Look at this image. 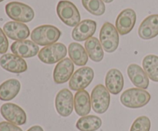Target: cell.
<instances>
[{"instance_id": "4fadbf2b", "label": "cell", "mask_w": 158, "mask_h": 131, "mask_svg": "<svg viewBox=\"0 0 158 131\" xmlns=\"http://www.w3.org/2000/svg\"><path fill=\"white\" fill-rule=\"evenodd\" d=\"M3 32L6 36L15 41L26 40L30 35V31L26 25L15 21L6 22L3 25Z\"/></svg>"}, {"instance_id": "ac0fdd59", "label": "cell", "mask_w": 158, "mask_h": 131, "mask_svg": "<svg viewBox=\"0 0 158 131\" xmlns=\"http://www.w3.org/2000/svg\"><path fill=\"white\" fill-rule=\"evenodd\" d=\"M123 77L118 69L113 68L108 71L105 78V86L112 94H118L123 88Z\"/></svg>"}, {"instance_id": "9c48e42d", "label": "cell", "mask_w": 158, "mask_h": 131, "mask_svg": "<svg viewBox=\"0 0 158 131\" xmlns=\"http://www.w3.org/2000/svg\"><path fill=\"white\" fill-rule=\"evenodd\" d=\"M2 116L8 122L17 126L23 125L26 123V112L19 106L12 103H6L0 107Z\"/></svg>"}, {"instance_id": "30bf717a", "label": "cell", "mask_w": 158, "mask_h": 131, "mask_svg": "<svg viewBox=\"0 0 158 131\" xmlns=\"http://www.w3.org/2000/svg\"><path fill=\"white\" fill-rule=\"evenodd\" d=\"M74 99L72 92L64 88L58 92L55 99V107L60 116L69 117L73 110Z\"/></svg>"}, {"instance_id": "7402d4cb", "label": "cell", "mask_w": 158, "mask_h": 131, "mask_svg": "<svg viewBox=\"0 0 158 131\" xmlns=\"http://www.w3.org/2000/svg\"><path fill=\"white\" fill-rule=\"evenodd\" d=\"M85 49L93 61L100 62L103 59L104 52L100 41L95 37H91L85 42Z\"/></svg>"}, {"instance_id": "603a6c76", "label": "cell", "mask_w": 158, "mask_h": 131, "mask_svg": "<svg viewBox=\"0 0 158 131\" xmlns=\"http://www.w3.org/2000/svg\"><path fill=\"white\" fill-rule=\"evenodd\" d=\"M68 54L73 62L77 66H84L88 62L86 49L79 43H70L68 47Z\"/></svg>"}, {"instance_id": "9a60e30c", "label": "cell", "mask_w": 158, "mask_h": 131, "mask_svg": "<svg viewBox=\"0 0 158 131\" xmlns=\"http://www.w3.org/2000/svg\"><path fill=\"white\" fill-rule=\"evenodd\" d=\"M97 29V22L94 20L85 19L80 21L73 29L72 38L75 41H83L94 35Z\"/></svg>"}, {"instance_id": "277c9868", "label": "cell", "mask_w": 158, "mask_h": 131, "mask_svg": "<svg viewBox=\"0 0 158 131\" xmlns=\"http://www.w3.org/2000/svg\"><path fill=\"white\" fill-rule=\"evenodd\" d=\"M59 18L66 25L76 27L80 22V14L77 6L67 0H61L56 6Z\"/></svg>"}, {"instance_id": "83f0119b", "label": "cell", "mask_w": 158, "mask_h": 131, "mask_svg": "<svg viewBox=\"0 0 158 131\" xmlns=\"http://www.w3.org/2000/svg\"><path fill=\"white\" fill-rule=\"evenodd\" d=\"M9 48V41L2 29L0 28V54L4 55Z\"/></svg>"}, {"instance_id": "f546056e", "label": "cell", "mask_w": 158, "mask_h": 131, "mask_svg": "<svg viewBox=\"0 0 158 131\" xmlns=\"http://www.w3.org/2000/svg\"><path fill=\"white\" fill-rule=\"evenodd\" d=\"M27 131H44L43 129L40 126H33V127H30Z\"/></svg>"}, {"instance_id": "ffe728a7", "label": "cell", "mask_w": 158, "mask_h": 131, "mask_svg": "<svg viewBox=\"0 0 158 131\" xmlns=\"http://www.w3.org/2000/svg\"><path fill=\"white\" fill-rule=\"evenodd\" d=\"M74 109L79 116L84 117L91 110V98L86 91L80 90L74 96Z\"/></svg>"}, {"instance_id": "52a82bcc", "label": "cell", "mask_w": 158, "mask_h": 131, "mask_svg": "<svg viewBox=\"0 0 158 131\" xmlns=\"http://www.w3.org/2000/svg\"><path fill=\"white\" fill-rule=\"evenodd\" d=\"M110 95L103 84L96 86L91 93V105L94 112L99 114H104L109 108Z\"/></svg>"}, {"instance_id": "44dd1931", "label": "cell", "mask_w": 158, "mask_h": 131, "mask_svg": "<svg viewBox=\"0 0 158 131\" xmlns=\"http://www.w3.org/2000/svg\"><path fill=\"white\" fill-rule=\"evenodd\" d=\"M21 84L16 79H9L0 84V100L9 101L15 98L19 93Z\"/></svg>"}, {"instance_id": "7c38bea8", "label": "cell", "mask_w": 158, "mask_h": 131, "mask_svg": "<svg viewBox=\"0 0 158 131\" xmlns=\"http://www.w3.org/2000/svg\"><path fill=\"white\" fill-rule=\"evenodd\" d=\"M137 15L134 9H126L120 12L116 20V29L121 35H127L134 29Z\"/></svg>"}, {"instance_id": "1f68e13d", "label": "cell", "mask_w": 158, "mask_h": 131, "mask_svg": "<svg viewBox=\"0 0 158 131\" xmlns=\"http://www.w3.org/2000/svg\"><path fill=\"white\" fill-rule=\"evenodd\" d=\"M4 1V0H0V2H3Z\"/></svg>"}, {"instance_id": "e0dca14e", "label": "cell", "mask_w": 158, "mask_h": 131, "mask_svg": "<svg viewBox=\"0 0 158 131\" xmlns=\"http://www.w3.org/2000/svg\"><path fill=\"white\" fill-rule=\"evenodd\" d=\"M138 35L142 39L149 40L158 35V14L144 18L138 29Z\"/></svg>"}, {"instance_id": "2e32d148", "label": "cell", "mask_w": 158, "mask_h": 131, "mask_svg": "<svg viewBox=\"0 0 158 131\" xmlns=\"http://www.w3.org/2000/svg\"><path fill=\"white\" fill-rule=\"evenodd\" d=\"M39 46L30 40L16 41L11 45V51L14 55L23 58H32L38 54Z\"/></svg>"}, {"instance_id": "d4e9b609", "label": "cell", "mask_w": 158, "mask_h": 131, "mask_svg": "<svg viewBox=\"0 0 158 131\" xmlns=\"http://www.w3.org/2000/svg\"><path fill=\"white\" fill-rule=\"evenodd\" d=\"M143 67L150 79L158 82V56L147 55L143 60Z\"/></svg>"}, {"instance_id": "d6986e66", "label": "cell", "mask_w": 158, "mask_h": 131, "mask_svg": "<svg viewBox=\"0 0 158 131\" xmlns=\"http://www.w3.org/2000/svg\"><path fill=\"white\" fill-rule=\"evenodd\" d=\"M127 75L131 82L140 89H147L149 86V78L143 69L137 64H131L127 67Z\"/></svg>"}, {"instance_id": "5b68a950", "label": "cell", "mask_w": 158, "mask_h": 131, "mask_svg": "<svg viewBox=\"0 0 158 131\" xmlns=\"http://www.w3.org/2000/svg\"><path fill=\"white\" fill-rule=\"evenodd\" d=\"M67 54L66 45L63 43H55L45 46L39 52L38 58L45 64H52L62 61Z\"/></svg>"}, {"instance_id": "4316f807", "label": "cell", "mask_w": 158, "mask_h": 131, "mask_svg": "<svg viewBox=\"0 0 158 131\" xmlns=\"http://www.w3.org/2000/svg\"><path fill=\"white\" fill-rule=\"evenodd\" d=\"M151 126V121L148 117H139L133 123L131 131H150Z\"/></svg>"}, {"instance_id": "4dcf8cb0", "label": "cell", "mask_w": 158, "mask_h": 131, "mask_svg": "<svg viewBox=\"0 0 158 131\" xmlns=\"http://www.w3.org/2000/svg\"><path fill=\"white\" fill-rule=\"evenodd\" d=\"M102 1L103 2H106V3H110L112 2L114 0H102Z\"/></svg>"}, {"instance_id": "f1b7e54d", "label": "cell", "mask_w": 158, "mask_h": 131, "mask_svg": "<svg viewBox=\"0 0 158 131\" xmlns=\"http://www.w3.org/2000/svg\"><path fill=\"white\" fill-rule=\"evenodd\" d=\"M0 131H23V130L12 123L2 121L0 123Z\"/></svg>"}, {"instance_id": "8992f818", "label": "cell", "mask_w": 158, "mask_h": 131, "mask_svg": "<svg viewBox=\"0 0 158 131\" xmlns=\"http://www.w3.org/2000/svg\"><path fill=\"white\" fill-rule=\"evenodd\" d=\"M100 41L105 52L112 53L119 45V34L116 27L110 22H105L100 32Z\"/></svg>"}, {"instance_id": "484cf974", "label": "cell", "mask_w": 158, "mask_h": 131, "mask_svg": "<svg viewBox=\"0 0 158 131\" xmlns=\"http://www.w3.org/2000/svg\"><path fill=\"white\" fill-rule=\"evenodd\" d=\"M83 7L92 15L100 16L104 14L106 7L102 0H82Z\"/></svg>"}, {"instance_id": "6da1fadb", "label": "cell", "mask_w": 158, "mask_h": 131, "mask_svg": "<svg viewBox=\"0 0 158 131\" xmlns=\"http://www.w3.org/2000/svg\"><path fill=\"white\" fill-rule=\"evenodd\" d=\"M60 29L50 25H43L36 27L31 32V39L37 45L47 46L55 44L61 36Z\"/></svg>"}, {"instance_id": "8fae6325", "label": "cell", "mask_w": 158, "mask_h": 131, "mask_svg": "<svg viewBox=\"0 0 158 131\" xmlns=\"http://www.w3.org/2000/svg\"><path fill=\"white\" fill-rule=\"evenodd\" d=\"M0 66L14 74H21L27 70V64L23 58L14 54H4L0 57Z\"/></svg>"}, {"instance_id": "3957f363", "label": "cell", "mask_w": 158, "mask_h": 131, "mask_svg": "<svg viewBox=\"0 0 158 131\" xmlns=\"http://www.w3.org/2000/svg\"><path fill=\"white\" fill-rule=\"evenodd\" d=\"M6 13L11 19L19 22L26 23L34 18V11L28 5L19 2H11L6 5Z\"/></svg>"}, {"instance_id": "ba28073f", "label": "cell", "mask_w": 158, "mask_h": 131, "mask_svg": "<svg viewBox=\"0 0 158 131\" xmlns=\"http://www.w3.org/2000/svg\"><path fill=\"white\" fill-rule=\"evenodd\" d=\"M94 77V71L91 67H80L72 75L69 79V88L75 91L83 90L92 82Z\"/></svg>"}, {"instance_id": "7a4b0ae2", "label": "cell", "mask_w": 158, "mask_h": 131, "mask_svg": "<svg viewBox=\"0 0 158 131\" xmlns=\"http://www.w3.org/2000/svg\"><path fill=\"white\" fill-rule=\"evenodd\" d=\"M151 94L147 91L140 88H130L123 92L120 102L128 108H140L149 103Z\"/></svg>"}, {"instance_id": "5bb4252c", "label": "cell", "mask_w": 158, "mask_h": 131, "mask_svg": "<svg viewBox=\"0 0 158 131\" xmlns=\"http://www.w3.org/2000/svg\"><path fill=\"white\" fill-rule=\"evenodd\" d=\"M74 65L70 58H64L59 61L53 70L54 82L57 84H64L73 75Z\"/></svg>"}, {"instance_id": "cb8c5ba5", "label": "cell", "mask_w": 158, "mask_h": 131, "mask_svg": "<svg viewBox=\"0 0 158 131\" xmlns=\"http://www.w3.org/2000/svg\"><path fill=\"white\" fill-rule=\"evenodd\" d=\"M102 121L94 115H86L77 121L76 127L80 131H96L100 128Z\"/></svg>"}]
</instances>
